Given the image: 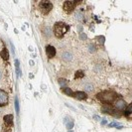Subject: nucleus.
Here are the masks:
<instances>
[{"instance_id": "nucleus-21", "label": "nucleus", "mask_w": 132, "mask_h": 132, "mask_svg": "<svg viewBox=\"0 0 132 132\" xmlns=\"http://www.w3.org/2000/svg\"><path fill=\"white\" fill-rule=\"evenodd\" d=\"M84 77V74H83V71H78L76 73V78L77 79H80V78H83Z\"/></svg>"}, {"instance_id": "nucleus-3", "label": "nucleus", "mask_w": 132, "mask_h": 132, "mask_svg": "<svg viewBox=\"0 0 132 132\" xmlns=\"http://www.w3.org/2000/svg\"><path fill=\"white\" fill-rule=\"evenodd\" d=\"M39 8L43 14H48L53 9V4L50 1H42L39 4Z\"/></svg>"}, {"instance_id": "nucleus-1", "label": "nucleus", "mask_w": 132, "mask_h": 132, "mask_svg": "<svg viewBox=\"0 0 132 132\" xmlns=\"http://www.w3.org/2000/svg\"><path fill=\"white\" fill-rule=\"evenodd\" d=\"M117 97H118L117 93L111 91V90H105V91H102L100 93H97V98L100 101L106 103V104L114 102L116 99H117Z\"/></svg>"}, {"instance_id": "nucleus-9", "label": "nucleus", "mask_w": 132, "mask_h": 132, "mask_svg": "<svg viewBox=\"0 0 132 132\" xmlns=\"http://www.w3.org/2000/svg\"><path fill=\"white\" fill-rule=\"evenodd\" d=\"M73 96H75L76 98L80 99V100H83V99H85L87 97V94L85 92H83V91H77V92H74Z\"/></svg>"}, {"instance_id": "nucleus-5", "label": "nucleus", "mask_w": 132, "mask_h": 132, "mask_svg": "<svg viewBox=\"0 0 132 132\" xmlns=\"http://www.w3.org/2000/svg\"><path fill=\"white\" fill-rule=\"evenodd\" d=\"M114 106H115V108L117 110L122 111V110H124L125 107H126V102H125V100H123V99L121 98L116 99L115 101H114Z\"/></svg>"}, {"instance_id": "nucleus-31", "label": "nucleus", "mask_w": 132, "mask_h": 132, "mask_svg": "<svg viewBox=\"0 0 132 132\" xmlns=\"http://www.w3.org/2000/svg\"><path fill=\"white\" fill-rule=\"evenodd\" d=\"M0 79H1V73H0Z\"/></svg>"}, {"instance_id": "nucleus-25", "label": "nucleus", "mask_w": 132, "mask_h": 132, "mask_svg": "<svg viewBox=\"0 0 132 132\" xmlns=\"http://www.w3.org/2000/svg\"><path fill=\"white\" fill-rule=\"evenodd\" d=\"M97 39H98V42L101 44V45H103V44H104V37H103V36H98V37H97Z\"/></svg>"}, {"instance_id": "nucleus-7", "label": "nucleus", "mask_w": 132, "mask_h": 132, "mask_svg": "<svg viewBox=\"0 0 132 132\" xmlns=\"http://www.w3.org/2000/svg\"><path fill=\"white\" fill-rule=\"evenodd\" d=\"M46 54H47V56H48L49 59L54 58L56 56V48L54 46H51V45L47 46L46 47Z\"/></svg>"}, {"instance_id": "nucleus-22", "label": "nucleus", "mask_w": 132, "mask_h": 132, "mask_svg": "<svg viewBox=\"0 0 132 132\" xmlns=\"http://www.w3.org/2000/svg\"><path fill=\"white\" fill-rule=\"evenodd\" d=\"M76 18H77L79 21H83V13H82V12H78V13L76 14Z\"/></svg>"}, {"instance_id": "nucleus-2", "label": "nucleus", "mask_w": 132, "mask_h": 132, "mask_svg": "<svg viewBox=\"0 0 132 132\" xmlns=\"http://www.w3.org/2000/svg\"><path fill=\"white\" fill-rule=\"evenodd\" d=\"M70 27L69 25L64 23V22H57L54 26V34L57 38H62L64 37V35L69 31Z\"/></svg>"}, {"instance_id": "nucleus-23", "label": "nucleus", "mask_w": 132, "mask_h": 132, "mask_svg": "<svg viewBox=\"0 0 132 132\" xmlns=\"http://www.w3.org/2000/svg\"><path fill=\"white\" fill-rule=\"evenodd\" d=\"M51 32H52V29H51L50 27H47V28L45 29V34H46L48 37H51V35H52Z\"/></svg>"}, {"instance_id": "nucleus-13", "label": "nucleus", "mask_w": 132, "mask_h": 132, "mask_svg": "<svg viewBox=\"0 0 132 132\" xmlns=\"http://www.w3.org/2000/svg\"><path fill=\"white\" fill-rule=\"evenodd\" d=\"M0 56H1V58H2L4 61H7V60L9 59V53H8V51H7L6 48H4V49L1 51Z\"/></svg>"}, {"instance_id": "nucleus-8", "label": "nucleus", "mask_w": 132, "mask_h": 132, "mask_svg": "<svg viewBox=\"0 0 132 132\" xmlns=\"http://www.w3.org/2000/svg\"><path fill=\"white\" fill-rule=\"evenodd\" d=\"M64 122H65L67 128H68L69 130H71V129L74 127V125H75V122H74V120H73V119H72V117H70V116H67V117H65V120H64Z\"/></svg>"}, {"instance_id": "nucleus-4", "label": "nucleus", "mask_w": 132, "mask_h": 132, "mask_svg": "<svg viewBox=\"0 0 132 132\" xmlns=\"http://www.w3.org/2000/svg\"><path fill=\"white\" fill-rule=\"evenodd\" d=\"M77 5V1H66L65 3H64V10L68 12V13H71L73 10H74V8H75V6Z\"/></svg>"}, {"instance_id": "nucleus-24", "label": "nucleus", "mask_w": 132, "mask_h": 132, "mask_svg": "<svg viewBox=\"0 0 132 132\" xmlns=\"http://www.w3.org/2000/svg\"><path fill=\"white\" fill-rule=\"evenodd\" d=\"M88 48H89V52H90V53H94V52L96 51V49H95V46H94V45H92V44H89Z\"/></svg>"}, {"instance_id": "nucleus-26", "label": "nucleus", "mask_w": 132, "mask_h": 132, "mask_svg": "<svg viewBox=\"0 0 132 132\" xmlns=\"http://www.w3.org/2000/svg\"><path fill=\"white\" fill-rule=\"evenodd\" d=\"M80 38L82 39V40H84V39H86V35L84 33H82L81 35H80Z\"/></svg>"}, {"instance_id": "nucleus-10", "label": "nucleus", "mask_w": 132, "mask_h": 132, "mask_svg": "<svg viewBox=\"0 0 132 132\" xmlns=\"http://www.w3.org/2000/svg\"><path fill=\"white\" fill-rule=\"evenodd\" d=\"M3 119H4L5 124H7L9 127L13 125V115H12V114H7V115H5Z\"/></svg>"}, {"instance_id": "nucleus-18", "label": "nucleus", "mask_w": 132, "mask_h": 132, "mask_svg": "<svg viewBox=\"0 0 132 132\" xmlns=\"http://www.w3.org/2000/svg\"><path fill=\"white\" fill-rule=\"evenodd\" d=\"M84 89H85L86 91H92L93 86H92L91 83H85V84H84Z\"/></svg>"}, {"instance_id": "nucleus-29", "label": "nucleus", "mask_w": 132, "mask_h": 132, "mask_svg": "<svg viewBox=\"0 0 132 132\" xmlns=\"http://www.w3.org/2000/svg\"><path fill=\"white\" fill-rule=\"evenodd\" d=\"M6 132H11V130H10V129H9V130H7V131Z\"/></svg>"}, {"instance_id": "nucleus-20", "label": "nucleus", "mask_w": 132, "mask_h": 132, "mask_svg": "<svg viewBox=\"0 0 132 132\" xmlns=\"http://www.w3.org/2000/svg\"><path fill=\"white\" fill-rule=\"evenodd\" d=\"M108 127H117V128H122V126L119 124V123H117V122H112V123H110V124H108Z\"/></svg>"}, {"instance_id": "nucleus-11", "label": "nucleus", "mask_w": 132, "mask_h": 132, "mask_svg": "<svg viewBox=\"0 0 132 132\" xmlns=\"http://www.w3.org/2000/svg\"><path fill=\"white\" fill-rule=\"evenodd\" d=\"M102 110H103L104 113H109V114H113L112 111H114V110L111 108V105H109V104H105V105H103Z\"/></svg>"}, {"instance_id": "nucleus-16", "label": "nucleus", "mask_w": 132, "mask_h": 132, "mask_svg": "<svg viewBox=\"0 0 132 132\" xmlns=\"http://www.w3.org/2000/svg\"><path fill=\"white\" fill-rule=\"evenodd\" d=\"M15 67H16L17 77H19V75H20V63H19V60H15Z\"/></svg>"}, {"instance_id": "nucleus-27", "label": "nucleus", "mask_w": 132, "mask_h": 132, "mask_svg": "<svg viewBox=\"0 0 132 132\" xmlns=\"http://www.w3.org/2000/svg\"><path fill=\"white\" fill-rule=\"evenodd\" d=\"M106 122H107V121H106L105 119H103V120L101 121V124H102V125H104V124H106Z\"/></svg>"}, {"instance_id": "nucleus-30", "label": "nucleus", "mask_w": 132, "mask_h": 132, "mask_svg": "<svg viewBox=\"0 0 132 132\" xmlns=\"http://www.w3.org/2000/svg\"><path fill=\"white\" fill-rule=\"evenodd\" d=\"M68 132H74V131H72V130H69Z\"/></svg>"}, {"instance_id": "nucleus-28", "label": "nucleus", "mask_w": 132, "mask_h": 132, "mask_svg": "<svg viewBox=\"0 0 132 132\" xmlns=\"http://www.w3.org/2000/svg\"><path fill=\"white\" fill-rule=\"evenodd\" d=\"M30 64H31V66H33V65H34V62H33V61H31V62H30Z\"/></svg>"}, {"instance_id": "nucleus-15", "label": "nucleus", "mask_w": 132, "mask_h": 132, "mask_svg": "<svg viewBox=\"0 0 132 132\" xmlns=\"http://www.w3.org/2000/svg\"><path fill=\"white\" fill-rule=\"evenodd\" d=\"M131 109H132V104H129V105L127 106L125 112H124V115L126 116V117H129V116H130V114H131V112H132Z\"/></svg>"}, {"instance_id": "nucleus-19", "label": "nucleus", "mask_w": 132, "mask_h": 132, "mask_svg": "<svg viewBox=\"0 0 132 132\" xmlns=\"http://www.w3.org/2000/svg\"><path fill=\"white\" fill-rule=\"evenodd\" d=\"M15 109H16V112L17 114L19 115L20 113V108H19V100H18V97H15Z\"/></svg>"}, {"instance_id": "nucleus-6", "label": "nucleus", "mask_w": 132, "mask_h": 132, "mask_svg": "<svg viewBox=\"0 0 132 132\" xmlns=\"http://www.w3.org/2000/svg\"><path fill=\"white\" fill-rule=\"evenodd\" d=\"M7 103H8V94L3 89H0V106H4Z\"/></svg>"}, {"instance_id": "nucleus-12", "label": "nucleus", "mask_w": 132, "mask_h": 132, "mask_svg": "<svg viewBox=\"0 0 132 132\" xmlns=\"http://www.w3.org/2000/svg\"><path fill=\"white\" fill-rule=\"evenodd\" d=\"M62 58H63V60H64L65 62H70V61H72V59H73V55H72L70 52H65V53L63 54Z\"/></svg>"}, {"instance_id": "nucleus-17", "label": "nucleus", "mask_w": 132, "mask_h": 132, "mask_svg": "<svg viewBox=\"0 0 132 132\" xmlns=\"http://www.w3.org/2000/svg\"><path fill=\"white\" fill-rule=\"evenodd\" d=\"M63 91L66 93V94H68V95H70V96H73V94H74V92H73V90L70 88V87H66V88H64L63 89Z\"/></svg>"}, {"instance_id": "nucleus-14", "label": "nucleus", "mask_w": 132, "mask_h": 132, "mask_svg": "<svg viewBox=\"0 0 132 132\" xmlns=\"http://www.w3.org/2000/svg\"><path fill=\"white\" fill-rule=\"evenodd\" d=\"M59 84L62 87V89L66 88V87H68V80H66V79H60L59 80Z\"/></svg>"}]
</instances>
